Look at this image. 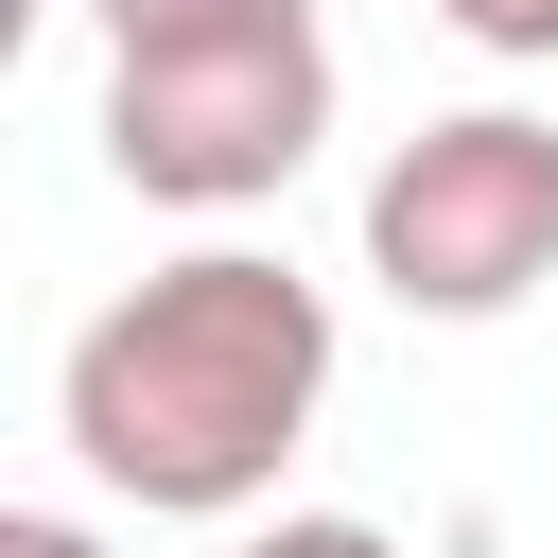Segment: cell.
Segmentation results:
<instances>
[{"instance_id": "4", "label": "cell", "mask_w": 558, "mask_h": 558, "mask_svg": "<svg viewBox=\"0 0 558 558\" xmlns=\"http://www.w3.org/2000/svg\"><path fill=\"white\" fill-rule=\"evenodd\" d=\"M105 52H174V35H262V17H314V0H87Z\"/></svg>"}, {"instance_id": "7", "label": "cell", "mask_w": 558, "mask_h": 558, "mask_svg": "<svg viewBox=\"0 0 558 558\" xmlns=\"http://www.w3.org/2000/svg\"><path fill=\"white\" fill-rule=\"evenodd\" d=\"M0 558H105V541H87L70 506H0Z\"/></svg>"}, {"instance_id": "3", "label": "cell", "mask_w": 558, "mask_h": 558, "mask_svg": "<svg viewBox=\"0 0 558 558\" xmlns=\"http://www.w3.org/2000/svg\"><path fill=\"white\" fill-rule=\"evenodd\" d=\"M366 279L436 331H488L558 279V122L541 105H453L366 174Z\"/></svg>"}, {"instance_id": "6", "label": "cell", "mask_w": 558, "mask_h": 558, "mask_svg": "<svg viewBox=\"0 0 558 558\" xmlns=\"http://www.w3.org/2000/svg\"><path fill=\"white\" fill-rule=\"evenodd\" d=\"M471 52H506V70H558V0H436Z\"/></svg>"}, {"instance_id": "2", "label": "cell", "mask_w": 558, "mask_h": 558, "mask_svg": "<svg viewBox=\"0 0 558 558\" xmlns=\"http://www.w3.org/2000/svg\"><path fill=\"white\" fill-rule=\"evenodd\" d=\"M314 140H331V35L314 17L105 52V174L140 209H262L314 174Z\"/></svg>"}, {"instance_id": "5", "label": "cell", "mask_w": 558, "mask_h": 558, "mask_svg": "<svg viewBox=\"0 0 558 558\" xmlns=\"http://www.w3.org/2000/svg\"><path fill=\"white\" fill-rule=\"evenodd\" d=\"M227 558H401L384 523H349V506H279V523H244Z\"/></svg>"}, {"instance_id": "1", "label": "cell", "mask_w": 558, "mask_h": 558, "mask_svg": "<svg viewBox=\"0 0 558 558\" xmlns=\"http://www.w3.org/2000/svg\"><path fill=\"white\" fill-rule=\"evenodd\" d=\"M314 401H331V296L279 244H174V262H140L70 331V366H52L70 471L105 506H140V523H244L296 471Z\"/></svg>"}]
</instances>
